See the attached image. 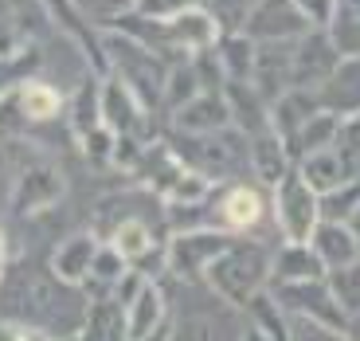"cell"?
<instances>
[{
    "instance_id": "23",
    "label": "cell",
    "mask_w": 360,
    "mask_h": 341,
    "mask_svg": "<svg viewBox=\"0 0 360 341\" xmlns=\"http://www.w3.org/2000/svg\"><path fill=\"white\" fill-rule=\"evenodd\" d=\"M337 130H341V118H333V114H325V110H317V114L309 118L306 126H302V134H297L294 142L286 145V149H290V157H294V165L302 161V157H309V153L333 149Z\"/></svg>"
},
{
    "instance_id": "1",
    "label": "cell",
    "mask_w": 360,
    "mask_h": 341,
    "mask_svg": "<svg viewBox=\"0 0 360 341\" xmlns=\"http://www.w3.org/2000/svg\"><path fill=\"white\" fill-rule=\"evenodd\" d=\"M270 259H274V252H266L262 243L235 240L231 247L207 267L204 278H207V287L216 290L219 302L247 310V302L270 287Z\"/></svg>"
},
{
    "instance_id": "9",
    "label": "cell",
    "mask_w": 360,
    "mask_h": 341,
    "mask_svg": "<svg viewBox=\"0 0 360 341\" xmlns=\"http://www.w3.org/2000/svg\"><path fill=\"white\" fill-rule=\"evenodd\" d=\"M294 44H255V75H251V87L259 90L266 106L294 90Z\"/></svg>"
},
{
    "instance_id": "22",
    "label": "cell",
    "mask_w": 360,
    "mask_h": 341,
    "mask_svg": "<svg viewBox=\"0 0 360 341\" xmlns=\"http://www.w3.org/2000/svg\"><path fill=\"white\" fill-rule=\"evenodd\" d=\"M79 341H129V337H126V310H122L114 298L90 302Z\"/></svg>"
},
{
    "instance_id": "25",
    "label": "cell",
    "mask_w": 360,
    "mask_h": 341,
    "mask_svg": "<svg viewBox=\"0 0 360 341\" xmlns=\"http://www.w3.org/2000/svg\"><path fill=\"white\" fill-rule=\"evenodd\" d=\"M247 314L255 318V330L266 333L270 341H286V333H290V314L278 306V298L270 294V287L247 302Z\"/></svg>"
},
{
    "instance_id": "34",
    "label": "cell",
    "mask_w": 360,
    "mask_h": 341,
    "mask_svg": "<svg viewBox=\"0 0 360 341\" xmlns=\"http://www.w3.org/2000/svg\"><path fill=\"white\" fill-rule=\"evenodd\" d=\"M196 4L200 0H137L134 12H141V16H149V20H172V16H180V12L196 8Z\"/></svg>"
},
{
    "instance_id": "10",
    "label": "cell",
    "mask_w": 360,
    "mask_h": 341,
    "mask_svg": "<svg viewBox=\"0 0 360 341\" xmlns=\"http://www.w3.org/2000/svg\"><path fill=\"white\" fill-rule=\"evenodd\" d=\"M216 220L224 232H251L266 220V197L259 185H227L216 200Z\"/></svg>"
},
{
    "instance_id": "4",
    "label": "cell",
    "mask_w": 360,
    "mask_h": 341,
    "mask_svg": "<svg viewBox=\"0 0 360 341\" xmlns=\"http://www.w3.org/2000/svg\"><path fill=\"white\" fill-rule=\"evenodd\" d=\"M231 243H235V235L219 232V228L172 235V243L165 247V267H169L176 278H200V275H207V267H212Z\"/></svg>"
},
{
    "instance_id": "37",
    "label": "cell",
    "mask_w": 360,
    "mask_h": 341,
    "mask_svg": "<svg viewBox=\"0 0 360 341\" xmlns=\"http://www.w3.org/2000/svg\"><path fill=\"white\" fill-rule=\"evenodd\" d=\"M141 341H172V326L165 322V326H161V330H157V333H149V337H141Z\"/></svg>"
},
{
    "instance_id": "6",
    "label": "cell",
    "mask_w": 360,
    "mask_h": 341,
    "mask_svg": "<svg viewBox=\"0 0 360 341\" xmlns=\"http://www.w3.org/2000/svg\"><path fill=\"white\" fill-rule=\"evenodd\" d=\"M309 32L294 0H259L243 24V36L255 44H294Z\"/></svg>"
},
{
    "instance_id": "20",
    "label": "cell",
    "mask_w": 360,
    "mask_h": 341,
    "mask_svg": "<svg viewBox=\"0 0 360 341\" xmlns=\"http://www.w3.org/2000/svg\"><path fill=\"white\" fill-rule=\"evenodd\" d=\"M290 169H294V157H290L286 142H282L274 130L251 137V173H255V180H262V185L274 189Z\"/></svg>"
},
{
    "instance_id": "21",
    "label": "cell",
    "mask_w": 360,
    "mask_h": 341,
    "mask_svg": "<svg viewBox=\"0 0 360 341\" xmlns=\"http://www.w3.org/2000/svg\"><path fill=\"white\" fill-rule=\"evenodd\" d=\"M317 110H321L317 106V94H309V90H286V94L270 106V130L290 145Z\"/></svg>"
},
{
    "instance_id": "27",
    "label": "cell",
    "mask_w": 360,
    "mask_h": 341,
    "mask_svg": "<svg viewBox=\"0 0 360 341\" xmlns=\"http://www.w3.org/2000/svg\"><path fill=\"white\" fill-rule=\"evenodd\" d=\"M325 283H329L337 306H341V314L349 318V326H352L360 318V263L341 267V271H329V275H325Z\"/></svg>"
},
{
    "instance_id": "17",
    "label": "cell",
    "mask_w": 360,
    "mask_h": 341,
    "mask_svg": "<svg viewBox=\"0 0 360 341\" xmlns=\"http://www.w3.org/2000/svg\"><path fill=\"white\" fill-rule=\"evenodd\" d=\"M325 275L329 271L321 267V259L314 255L309 243H282L270 259V283H314V278Z\"/></svg>"
},
{
    "instance_id": "2",
    "label": "cell",
    "mask_w": 360,
    "mask_h": 341,
    "mask_svg": "<svg viewBox=\"0 0 360 341\" xmlns=\"http://www.w3.org/2000/svg\"><path fill=\"white\" fill-rule=\"evenodd\" d=\"M274 224L286 243H309L321 224V197L302 180L297 169H290L274 185Z\"/></svg>"
},
{
    "instance_id": "13",
    "label": "cell",
    "mask_w": 360,
    "mask_h": 341,
    "mask_svg": "<svg viewBox=\"0 0 360 341\" xmlns=\"http://www.w3.org/2000/svg\"><path fill=\"white\" fill-rule=\"evenodd\" d=\"M317 106L341 122L360 114V59H341V67L317 90Z\"/></svg>"
},
{
    "instance_id": "29",
    "label": "cell",
    "mask_w": 360,
    "mask_h": 341,
    "mask_svg": "<svg viewBox=\"0 0 360 341\" xmlns=\"http://www.w3.org/2000/svg\"><path fill=\"white\" fill-rule=\"evenodd\" d=\"M356 208H360V180H352V185H341V189L321 197V220H329V224H349Z\"/></svg>"
},
{
    "instance_id": "30",
    "label": "cell",
    "mask_w": 360,
    "mask_h": 341,
    "mask_svg": "<svg viewBox=\"0 0 360 341\" xmlns=\"http://www.w3.org/2000/svg\"><path fill=\"white\" fill-rule=\"evenodd\" d=\"M126 271H129V263L122 259V255H117L114 247H110V243H102L98 255H94V267H90V278L82 283V287H94V283H98V287L114 290V283H117L122 275H126ZM82 287H79V290H82Z\"/></svg>"
},
{
    "instance_id": "8",
    "label": "cell",
    "mask_w": 360,
    "mask_h": 341,
    "mask_svg": "<svg viewBox=\"0 0 360 341\" xmlns=\"http://www.w3.org/2000/svg\"><path fill=\"white\" fill-rule=\"evenodd\" d=\"M337 67H341V51L333 47L329 32H306L294 47V90L317 94Z\"/></svg>"
},
{
    "instance_id": "18",
    "label": "cell",
    "mask_w": 360,
    "mask_h": 341,
    "mask_svg": "<svg viewBox=\"0 0 360 341\" xmlns=\"http://www.w3.org/2000/svg\"><path fill=\"white\" fill-rule=\"evenodd\" d=\"M169 322V302H165V290L157 287L153 278L145 283V290L134 298V306L126 310V337L141 341L149 333H157L161 326Z\"/></svg>"
},
{
    "instance_id": "41",
    "label": "cell",
    "mask_w": 360,
    "mask_h": 341,
    "mask_svg": "<svg viewBox=\"0 0 360 341\" xmlns=\"http://www.w3.org/2000/svg\"><path fill=\"white\" fill-rule=\"evenodd\" d=\"M349 232L356 235V243H360V208H356V212H352V220H349Z\"/></svg>"
},
{
    "instance_id": "26",
    "label": "cell",
    "mask_w": 360,
    "mask_h": 341,
    "mask_svg": "<svg viewBox=\"0 0 360 341\" xmlns=\"http://www.w3.org/2000/svg\"><path fill=\"white\" fill-rule=\"evenodd\" d=\"M196 94H204V90H200V79H196V67H192V59H184V63H172L169 75H165L161 106H169L172 114H176V110L188 106Z\"/></svg>"
},
{
    "instance_id": "3",
    "label": "cell",
    "mask_w": 360,
    "mask_h": 341,
    "mask_svg": "<svg viewBox=\"0 0 360 341\" xmlns=\"http://www.w3.org/2000/svg\"><path fill=\"white\" fill-rule=\"evenodd\" d=\"M270 294L278 298V306L290 318H314L321 326L349 333V318L341 314V306H337L325 278H314V283H270Z\"/></svg>"
},
{
    "instance_id": "15",
    "label": "cell",
    "mask_w": 360,
    "mask_h": 341,
    "mask_svg": "<svg viewBox=\"0 0 360 341\" xmlns=\"http://www.w3.org/2000/svg\"><path fill=\"white\" fill-rule=\"evenodd\" d=\"M110 247H114L122 259L134 267V263H165V252H161V243H157V235H153V228L145 224L141 216H129V220H122V224L110 232Z\"/></svg>"
},
{
    "instance_id": "28",
    "label": "cell",
    "mask_w": 360,
    "mask_h": 341,
    "mask_svg": "<svg viewBox=\"0 0 360 341\" xmlns=\"http://www.w3.org/2000/svg\"><path fill=\"white\" fill-rule=\"evenodd\" d=\"M255 4H259V0H200V8L216 20L224 36L243 32V24H247V16H251Z\"/></svg>"
},
{
    "instance_id": "33",
    "label": "cell",
    "mask_w": 360,
    "mask_h": 341,
    "mask_svg": "<svg viewBox=\"0 0 360 341\" xmlns=\"http://www.w3.org/2000/svg\"><path fill=\"white\" fill-rule=\"evenodd\" d=\"M294 4L302 12V20L309 24V32H329V24L337 16V0H294Z\"/></svg>"
},
{
    "instance_id": "12",
    "label": "cell",
    "mask_w": 360,
    "mask_h": 341,
    "mask_svg": "<svg viewBox=\"0 0 360 341\" xmlns=\"http://www.w3.org/2000/svg\"><path fill=\"white\" fill-rule=\"evenodd\" d=\"M231 126V110H227L224 94H196L188 106H180L172 114V130L184 137H204V134H219Z\"/></svg>"
},
{
    "instance_id": "16",
    "label": "cell",
    "mask_w": 360,
    "mask_h": 341,
    "mask_svg": "<svg viewBox=\"0 0 360 341\" xmlns=\"http://www.w3.org/2000/svg\"><path fill=\"white\" fill-rule=\"evenodd\" d=\"M309 247H314V255L321 259L325 271H341V267L360 263V243L349 232V224H329V220H321L314 240H309Z\"/></svg>"
},
{
    "instance_id": "40",
    "label": "cell",
    "mask_w": 360,
    "mask_h": 341,
    "mask_svg": "<svg viewBox=\"0 0 360 341\" xmlns=\"http://www.w3.org/2000/svg\"><path fill=\"white\" fill-rule=\"evenodd\" d=\"M239 341H270V337H266V333H259V330L251 326V330H243V333H239Z\"/></svg>"
},
{
    "instance_id": "24",
    "label": "cell",
    "mask_w": 360,
    "mask_h": 341,
    "mask_svg": "<svg viewBox=\"0 0 360 341\" xmlns=\"http://www.w3.org/2000/svg\"><path fill=\"white\" fill-rule=\"evenodd\" d=\"M216 55H219V67H224L227 82H251V75H255V39H247L243 32L219 36Z\"/></svg>"
},
{
    "instance_id": "11",
    "label": "cell",
    "mask_w": 360,
    "mask_h": 341,
    "mask_svg": "<svg viewBox=\"0 0 360 341\" xmlns=\"http://www.w3.org/2000/svg\"><path fill=\"white\" fill-rule=\"evenodd\" d=\"M98 247H102V240L90 235V232L67 235L51 255V275L59 278V283H67V287H82V283L90 278V267H94Z\"/></svg>"
},
{
    "instance_id": "32",
    "label": "cell",
    "mask_w": 360,
    "mask_h": 341,
    "mask_svg": "<svg viewBox=\"0 0 360 341\" xmlns=\"http://www.w3.org/2000/svg\"><path fill=\"white\" fill-rule=\"evenodd\" d=\"M286 341H349V333L333 330V326H321L314 318H290Z\"/></svg>"
},
{
    "instance_id": "5",
    "label": "cell",
    "mask_w": 360,
    "mask_h": 341,
    "mask_svg": "<svg viewBox=\"0 0 360 341\" xmlns=\"http://www.w3.org/2000/svg\"><path fill=\"white\" fill-rule=\"evenodd\" d=\"M63 197H67L63 169L51 165V161H44V157H36V161L16 177V189H12V212L16 216H39V212H47V208H55Z\"/></svg>"
},
{
    "instance_id": "36",
    "label": "cell",
    "mask_w": 360,
    "mask_h": 341,
    "mask_svg": "<svg viewBox=\"0 0 360 341\" xmlns=\"http://www.w3.org/2000/svg\"><path fill=\"white\" fill-rule=\"evenodd\" d=\"M0 341H24V330L12 318H0Z\"/></svg>"
},
{
    "instance_id": "39",
    "label": "cell",
    "mask_w": 360,
    "mask_h": 341,
    "mask_svg": "<svg viewBox=\"0 0 360 341\" xmlns=\"http://www.w3.org/2000/svg\"><path fill=\"white\" fill-rule=\"evenodd\" d=\"M24 341H59V337H51L44 330H24Z\"/></svg>"
},
{
    "instance_id": "31",
    "label": "cell",
    "mask_w": 360,
    "mask_h": 341,
    "mask_svg": "<svg viewBox=\"0 0 360 341\" xmlns=\"http://www.w3.org/2000/svg\"><path fill=\"white\" fill-rule=\"evenodd\" d=\"M114 142H117V137L110 134L106 126H94V130H86V134H79L82 157L94 161V165H110V157H114Z\"/></svg>"
},
{
    "instance_id": "19",
    "label": "cell",
    "mask_w": 360,
    "mask_h": 341,
    "mask_svg": "<svg viewBox=\"0 0 360 341\" xmlns=\"http://www.w3.org/2000/svg\"><path fill=\"white\" fill-rule=\"evenodd\" d=\"M294 169L302 173V180H306V185L317 192V197H325V192H333V189H341V185H352V180H356L337 149L309 153V157H302Z\"/></svg>"
},
{
    "instance_id": "14",
    "label": "cell",
    "mask_w": 360,
    "mask_h": 341,
    "mask_svg": "<svg viewBox=\"0 0 360 341\" xmlns=\"http://www.w3.org/2000/svg\"><path fill=\"white\" fill-rule=\"evenodd\" d=\"M224 99H227V110H231V126L239 134L255 137L270 130V106L251 82H224Z\"/></svg>"
},
{
    "instance_id": "35",
    "label": "cell",
    "mask_w": 360,
    "mask_h": 341,
    "mask_svg": "<svg viewBox=\"0 0 360 341\" xmlns=\"http://www.w3.org/2000/svg\"><path fill=\"white\" fill-rule=\"evenodd\" d=\"M145 283H149V278H145L141 271H134V267H129L126 275H122V278L114 283V290H110V298H114V302L122 306V310H129V306H134V298L145 290Z\"/></svg>"
},
{
    "instance_id": "7",
    "label": "cell",
    "mask_w": 360,
    "mask_h": 341,
    "mask_svg": "<svg viewBox=\"0 0 360 341\" xmlns=\"http://www.w3.org/2000/svg\"><path fill=\"white\" fill-rule=\"evenodd\" d=\"M98 118L114 137H141L145 142V134H149V130H145L149 114H145L141 102L129 94L126 82H117L114 75H106V79L98 82Z\"/></svg>"
},
{
    "instance_id": "38",
    "label": "cell",
    "mask_w": 360,
    "mask_h": 341,
    "mask_svg": "<svg viewBox=\"0 0 360 341\" xmlns=\"http://www.w3.org/2000/svg\"><path fill=\"white\" fill-rule=\"evenodd\" d=\"M4 267H8V243H4V232H0V283H4Z\"/></svg>"
}]
</instances>
